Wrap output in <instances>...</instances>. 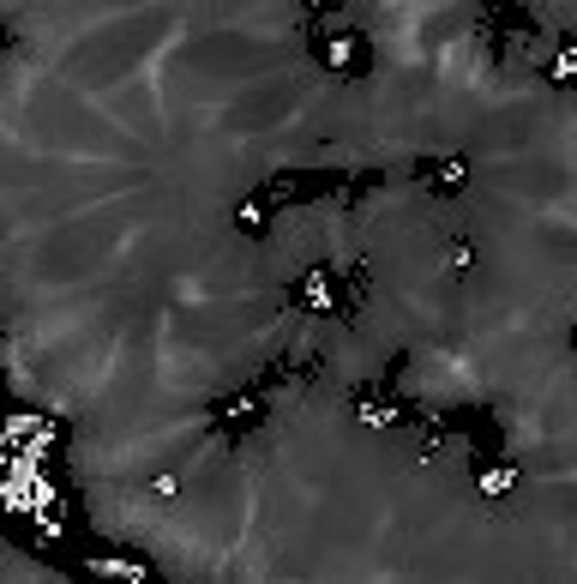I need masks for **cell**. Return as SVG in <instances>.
<instances>
[{
	"mask_svg": "<svg viewBox=\"0 0 577 584\" xmlns=\"http://www.w3.org/2000/svg\"><path fill=\"white\" fill-rule=\"evenodd\" d=\"M271 206H277L271 187H259V194H241V199H235V230L247 235V241H259L265 230H271Z\"/></svg>",
	"mask_w": 577,
	"mask_h": 584,
	"instance_id": "cell-3",
	"label": "cell"
},
{
	"mask_svg": "<svg viewBox=\"0 0 577 584\" xmlns=\"http://www.w3.org/2000/svg\"><path fill=\"white\" fill-rule=\"evenodd\" d=\"M301 7H307V12H331L337 0H301Z\"/></svg>",
	"mask_w": 577,
	"mask_h": 584,
	"instance_id": "cell-12",
	"label": "cell"
},
{
	"mask_svg": "<svg viewBox=\"0 0 577 584\" xmlns=\"http://www.w3.org/2000/svg\"><path fill=\"white\" fill-rule=\"evenodd\" d=\"M469 265H476V247L457 235V241H452V272H469Z\"/></svg>",
	"mask_w": 577,
	"mask_h": 584,
	"instance_id": "cell-10",
	"label": "cell"
},
{
	"mask_svg": "<svg viewBox=\"0 0 577 584\" xmlns=\"http://www.w3.org/2000/svg\"><path fill=\"white\" fill-rule=\"evenodd\" d=\"M295 308L307 313H343V289H337V272H325V265H313V272L295 284Z\"/></svg>",
	"mask_w": 577,
	"mask_h": 584,
	"instance_id": "cell-1",
	"label": "cell"
},
{
	"mask_svg": "<svg viewBox=\"0 0 577 584\" xmlns=\"http://www.w3.org/2000/svg\"><path fill=\"white\" fill-rule=\"evenodd\" d=\"M547 85H577V43H559L547 60Z\"/></svg>",
	"mask_w": 577,
	"mask_h": 584,
	"instance_id": "cell-7",
	"label": "cell"
},
{
	"mask_svg": "<svg viewBox=\"0 0 577 584\" xmlns=\"http://www.w3.org/2000/svg\"><path fill=\"white\" fill-rule=\"evenodd\" d=\"M253 422H259V398H253V392H229V398L217 404V434H247Z\"/></svg>",
	"mask_w": 577,
	"mask_h": 584,
	"instance_id": "cell-4",
	"label": "cell"
},
{
	"mask_svg": "<svg viewBox=\"0 0 577 584\" xmlns=\"http://www.w3.org/2000/svg\"><path fill=\"white\" fill-rule=\"evenodd\" d=\"M151 488H157L163 500H175V494H181V476H175V470H157V476H151Z\"/></svg>",
	"mask_w": 577,
	"mask_h": 584,
	"instance_id": "cell-9",
	"label": "cell"
},
{
	"mask_svg": "<svg viewBox=\"0 0 577 584\" xmlns=\"http://www.w3.org/2000/svg\"><path fill=\"white\" fill-rule=\"evenodd\" d=\"M355 416H362L367 428H397V398H385L379 386H367L362 398H355Z\"/></svg>",
	"mask_w": 577,
	"mask_h": 584,
	"instance_id": "cell-6",
	"label": "cell"
},
{
	"mask_svg": "<svg viewBox=\"0 0 577 584\" xmlns=\"http://www.w3.org/2000/svg\"><path fill=\"white\" fill-rule=\"evenodd\" d=\"M566 350H572V355H577V320H572V326H566Z\"/></svg>",
	"mask_w": 577,
	"mask_h": 584,
	"instance_id": "cell-13",
	"label": "cell"
},
{
	"mask_svg": "<svg viewBox=\"0 0 577 584\" xmlns=\"http://www.w3.org/2000/svg\"><path fill=\"white\" fill-rule=\"evenodd\" d=\"M518 464H481V476H476V494L481 500H506V494H518Z\"/></svg>",
	"mask_w": 577,
	"mask_h": 584,
	"instance_id": "cell-5",
	"label": "cell"
},
{
	"mask_svg": "<svg viewBox=\"0 0 577 584\" xmlns=\"http://www.w3.org/2000/svg\"><path fill=\"white\" fill-rule=\"evenodd\" d=\"M440 447H445V434H440V428H421V459H433Z\"/></svg>",
	"mask_w": 577,
	"mask_h": 584,
	"instance_id": "cell-11",
	"label": "cell"
},
{
	"mask_svg": "<svg viewBox=\"0 0 577 584\" xmlns=\"http://www.w3.org/2000/svg\"><path fill=\"white\" fill-rule=\"evenodd\" d=\"M469 181V157H445L433 163V187H445V194H457V187Z\"/></svg>",
	"mask_w": 577,
	"mask_h": 584,
	"instance_id": "cell-8",
	"label": "cell"
},
{
	"mask_svg": "<svg viewBox=\"0 0 577 584\" xmlns=\"http://www.w3.org/2000/svg\"><path fill=\"white\" fill-rule=\"evenodd\" d=\"M362 36L355 31H331V36H319V67L325 73H355L362 67Z\"/></svg>",
	"mask_w": 577,
	"mask_h": 584,
	"instance_id": "cell-2",
	"label": "cell"
}]
</instances>
